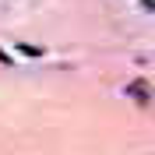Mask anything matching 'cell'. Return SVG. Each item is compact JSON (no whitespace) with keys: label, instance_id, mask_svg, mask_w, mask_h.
<instances>
[{"label":"cell","instance_id":"obj_1","mask_svg":"<svg viewBox=\"0 0 155 155\" xmlns=\"http://www.w3.org/2000/svg\"><path fill=\"white\" fill-rule=\"evenodd\" d=\"M127 92H130V95H134L137 102H145V99L152 95V88H148L145 81H130V85H127Z\"/></svg>","mask_w":155,"mask_h":155},{"label":"cell","instance_id":"obj_2","mask_svg":"<svg viewBox=\"0 0 155 155\" xmlns=\"http://www.w3.org/2000/svg\"><path fill=\"white\" fill-rule=\"evenodd\" d=\"M0 64H11V60H7V53H0Z\"/></svg>","mask_w":155,"mask_h":155},{"label":"cell","instance_id":"obj_3","mask_svg":"<svg viewBox=\"0 0 155 155\" xmlns=\"http://www.w3.org/2000/svg\"><path fill=\"white\" fill-rule=\"evenodd\" d=\"M145 7H155V0H145Z\"/></svg>","mask_w":155,"mask_h":155}]
</instances>
